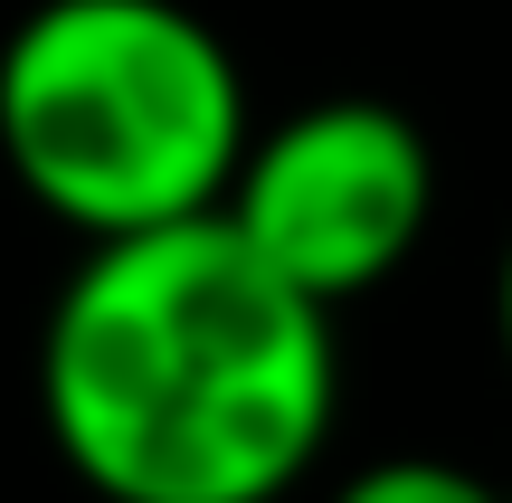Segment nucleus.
<instances>
[{
  "label": "nucleus",
  "instance_id": "7ed1b4c3",
  "mask_svg": "<svg viewBox=\"0 0 512 503\" xmlns=\"http://www.w3.org/2000/svg\"><path fill=\"white\" fill-rule=\"evenodd\" d=\"M219 219L313 304H361L437 228V143L389 95H313L247 133Z\"/></svg>",
  "mask_w": 512,
  "mask_h": 503
},
{
  "label": "nucleus",
  "instance_id": "f03ea898",
  "mask_svg": "<svg viewBox=\"0 0 512 503\" xmlns=\"http://www.w3.org/2000/svg\"><path fill=\"white\" fill-rule=\"evenodd\" d=\"M247 133L238 48L190 0H29L0 38V162L76 238L219 209Z\"/></svg>",
  "mask_w": 512,
  "mask_h": 503
},
{
  "label": "nucleus",
  "instance_id": "f257e3e1",
  "mask_svg": "<svg viewBox=\"0 0 512 503\" xmlns=\"http://www.w3.org/2000/svg\"><path fill=\"white\" fill-rule=\"evenodd\" d=\"M342 409L332 304L219 219L86 238L38 323V418L105 503H275Z\"/></svg>",
  "mask_w": 512,
  "mask_h": 503
},
{
  "label": "nucleus",
  "instance_id": "39448f33",
  "mask_svg": "<svg viewBox=\"0 0 512 503\" xmlns=\"http://www.w3.org/2000/svg\"><path fill=\"white\" fill-rule=\"evenodd\" d=\"M494 333H503V361H512V238H503V266H494Z\"/></svg>",
  "mask_w": 512,
  "mask_h": 503
},
{
  "label": "nucleus",
  "instance_id": "20e7f679",
  "mask_svg": "<svg viewBox=\"0 0 512 503\" xmlns=\"http://www.w3.org/2000/svg\"><path fill=\"white\" fill-rule=\"evenodd\" d=\"M323 503H512L494 475L456 466V456H370L351 466Z\"/></svg>",
  "mask_w": 512,
  "mask_h": 503
}]
</instances>
